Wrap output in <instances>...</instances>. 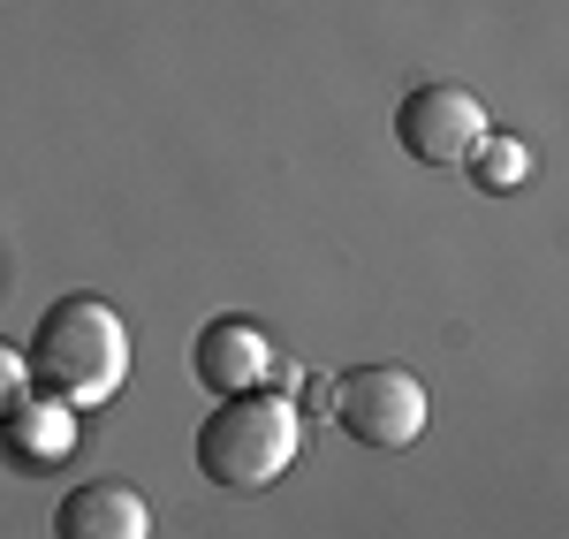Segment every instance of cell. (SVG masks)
<instances>
[{
	"label": "cell",
	"instance_id": "6da1fadb",
	"mask_svg": "<svg viewBox=\"0 0 569 539\" xmlns=\"http://www.w3.org/2000/svg\"><path fill=\"white\" fill-rule=\"evenodd\" d=\"M23 372H31V396H53L69 410H99V403H114L122 380H130V327L99 297H61L31 327Z\"/></svg>",
	"mask_w": 569,
	"mask_h": 539
},
{
	"label": "cell",
	"instance_id": "7a4b0ae2",
	"mask_svg": "<svg viewBox=\"0 0 569 539\" xmlns=\"http://www.w3.org/2000/svg\"><path fill=\"white\" fill-rule=\"evenodd\" d=\"M305 418L289 396H220V410L198 426V471L228 495H266L289 463H297Z\"/></svg>",
	"mask_w": 569,
	"mask_h": 539
},
{
	"label": "cell",
	"instance_id": "3957f363",
	"mask_svg": "<svg viewBox=\"0 0 569 539\" xmlns=\"http://www.w3.org/2000/svg\"><path fill=\"white\" fill-rule=\"evenodd\" d=\"M327 410L342 418V433L357 449H380V456L410 449L426 433V388L402 365H350L342 380H327Z\"/></svg>",
	"mask_w": 569,
	"mask_h": 539
},
{
	"label": "cell",
	"instance_id": "277c9868",
	"mask_svg": "<svg viewBox=\"0 0 569 539\" xmlns=\"http://www.w3.org/2000/svg\"><path fill=\"white\" fill-rule=\"evenodd\" d=\"M486 137V107L463 84H410L395 107V144L426 168H463V152Z\"/></svg>",
	"mask_w": 569,
	"mask_h": 539
},
{
	"label": "cell",
	"instance_id": "5b68a950",
	"mask_svg": "<svg viewBox=\"0 0 569 539\" xmlns=\"http://www.w3.org/2000/svg\"><path fill=\"white\" fill-rule=\"evenodd\" d=\"M190 372L213 396H251V388L273 380V342H266V327H251V319H206L198 342H190Z\"/></svg>",
	"mask_w": 569,
	"mask_h": 539
},
{
	"label": "cell",
	"instance_id": "8992f818",
	"mask_svg": "<svg viewBox=\"0 0 569 539\" xmlns=\"http://www.w3.org/2000/svg\"><path fill=\"white\" fill-rule=\"evenodd\" d=\"M53 539H152V501L130 479H84L53 509Z\"/></svg>",
	"mask_w": 569,
	"mask_h": 539
},
{
	"label": "cell",
	"instance_id": "52a82bcc",
	"mask_svg": "<svg viewBox=\"0 0 569 539\" xmlns=\"http://www.w3.org/2000/svg\"><path fill=\"white\" fill-rule=\"evenodd\" d=\"M0 456L16 471H53L77 456V410L53 403V396H23V403L0 418Z\"/></svg>",
	"mask_w": 569,
	"mask_h": 539
},
{
	"label": "cell",
	"instance_id": "ba28073f",
	"mask_svg": "<svg viewBox=\"0 0 569 539\" xmlns=\"http://www.w3.org/2000/svg\"><path fill=\"white\" fill-rule=\"evenodd\" d=\"M463 168H471V182H479L486 198H509V190H525L531 182V144L525 137H493L486 130L471 152H463Z\"/></svg>",
	"mask_w": 569,
	"mask_h": 539
},
{
	"label": "cell",
	"instance_id": "9c48e42d",
	"mask_svg": "<svg viewBox=\"0 0 569 539\" xmlns=\"http://www.w3.org/2000/svg\"><path fill=\"white\" fill-rule=\"evenodd\" d=\"M23 396H31V372H23V358H16V350L0 342V418L23 403Z\"/></svg>",
	"mask_w": 569,
	"mask_h": 539
}]
</instances>
